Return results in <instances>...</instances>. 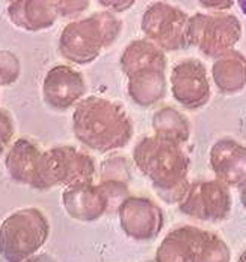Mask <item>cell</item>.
<instances>
[{
    "instance_id": "cell-1",
    "label": "cell",
    "mask_w": 246,
    "mask_h": 262,
    "mask_svg": "<svg viewBox=\"0 0 246 262\" xmlns=\"http://www.w3.org/2000/svg\"><path fill=\"white\" fill-rule=\"evenodd\" d=\"M133 123L126 110L105 97L82 99L72 113V134L85 147L109 153L126 147L133 138Z\"/></svg>"
},
{
    "instance_id": "cell-2",
    "label": "cell",
    "mask_w": 246,
    "mask_h": 262,
    "mask_svg": "<svg viewBox=\"0 0 246 262\" xmlns=\"http://www.w3.org/2000/svg\"><path fill=\"white\" fill-rule=\"evenodd\" d=\"M133 162L166 203H178L189 188V156L177 141L143 137L133 149Z\"/></svg>"
},
{
    "instance_id": "cell-3",
    "label": "cell",
    "mask_w": 246,
    "mask_h": 262,
    "mask_svg": "<svg viewBox=\"0 0 246 262\" xmlns=\"http://www.w3.org/2000/svg\"><path fill=\"white\" fill-rule=\"evenodd\" d=\"M122 29V21L112 11L95 12L91 17L68 23L59 37V53L77 66L94 62L100 53L110 47Z\"/></svg>"
},
{
    "instance_id": "cell-4",
    "label": "cell",
    "mask_w": 246,
    "mask_h": 262,
    "mask_svg": "<svg viewBox=\"0 0 246 262\" xmlns=\"http://www.w3.org/2000/svg\"><path fill=\"white\" fill-rule=\"evenodd\" d=\"M50 225L36 208H24L8 215L0 225V255L6 262H23L45 244Z\"/></svg>"
},
{
    "instance_id": "cell-5",
    "label": "cell",
    "mask_w": 246,
    "mask_h": 262,
    "mask_svg": "<svg viewBox=\"0 0 246 262\" xmlns=\"http://www.w3.org/2000/svg\"><path fill=\"white\" fill-rule=\"evenodd\" d=\"M242 38L240 20L233 14L196 12L187 21V42L204 56L216 59L234 49Z\"/></svg>"
},
{
    "instance_id": "cell-6",
    "label": "cell",
    "mask_w": 246,
    "mask_h": 262,
    "mask_svg": "<svg viewBox=\"0 0 246 262\" xmlns=\"http://www.w3.org/2000/svg\"><path fill=\"white\" fill-rule=\"evenodd\" d=\"M95 171V161L88 153L72 146H56L42 151L39 189L92 182Z\"/></svg>"
},
{
    "instance_id": "cell-7",
    "label": "cell",
    "mask_w": 246,
    "mask_h": 262,
    "mask_svg": "<svg viewBox=\"0 0 246 262\" xmlns=\"http://www.w3.org/2000/svg\"><path fill=\"white\" fill-rule=\"evenodd\" d=\"M189 15L166 2H156L146 8L141 21L143 35L165 52L183 50L187 42Z\"/></svg>"
},
{
    "instance_id": "cell-8",
    "label": "cell",
    "mask_w": 246,
    "mask_h": 262,
    "mask_svg": "<svg viewBox=\"0 0 246 262\" xmlns=\"http://www.w3.org/2000/svg\"><path fill=\"white\" fill-rule=\"evenodd\" d=\"M231 206L230 187L217 179L192 182L178 202V209L184 215L209 223L225 220L231 212Z\"/></svg>"
},
{
    "instance_id": "cell-9",
    "label": "cell",
    "mask_w": 246,
    "mask_h": 262,
    "mask_svg": "<svg viewBox=\"0 0 246 262\" xmlns=\"http://www.w3.org/2000/svg\"><path fill=\"white\" fill-rule=\"evenodd\" d=\"M169 82L177 103L189 111L201 110L210 100L211 88L207 69L198 59H183L176 64Z\"/></svg>"
},
{
    "instance_id": "cell-10",
    "label": "cell",
    "mask_w": 246,
    "mask_h": 262,
    "mask_svg": "<svg viewBox=\"0 0 246 262\" xmlns=\"http://www.w3.org/2000/svg\"><path fill=\"white\" fill-rule=\"evenodd\" d=\"M118 219L122 232L135 241H153L163 227V211L153 200L129 195L118 206Z\"/></svg>"
},
{
    "instance_id": "cell-11",
    "label": "cell",
    "mask_w": 246,
    "mask_h": 262,
    "mask_svg": "<svg viewBox=\"0 0 246 262\" xmlns=\"http://www.w3.org/2000/svg\"><path fill=\"white\" fill-rule=\"evenodd\" d=\"M86 94V82L80 72L70 66H56L42 82V99L53 111H68Z\"/></svg>"
},
{
    "instance_id": "cell-12",
    "label": "cell",
    "mask_w": 246,
    "mask_h": 262,
    "mask_svg": "<svg viewBox=\"0 0 246 262\" xmlns=\"http://www.w3.org/2000/svg\"><path fill=\"white\" fill-rule=\"evenodd\" d=\"M62 205L67 214L77 222H95L110 209L105 191L92 182H79L65 187Z\"/></svg>"
},
{
    "instance_id": "cell-13",
    "label": "cell",
    "mask_w": 246,
    "mask_h": 262,
    "mask_svg": "<svg viewBox=\"0 0 246 262\" xmlns=\"http://www.w3.org/2000/svg\"><path fill=\"white\" fill-rule=\"evenodd\" d=\"M210 168L216 179L228 187L239 188L246 182V146L231 140H217L210 149Z\"/></svg>"
},
{
    "instance_id": "cell-14",
    "label": "cell",
    "mask_w": 246,
    "mask_h": 262,
    "mask_svg": "<svg viewBox=\"0 0 246 262\" xmlns=\"http://www.w3.org/2000/svg\"><path fill=\"white\" fill-rule=\"evenodd\" d=\"M207 230L181 226L171 230L156 252V262H196Z\"/></svg>"
},
{
    "instance_id": "cell-15",
    "label": "cell",
    "mask_w": 246,
    "mask_h": 262,
    "mask_svg": "<svg viewBox=\"0 0 246 262\" xmlns=\"http://www.w3.org/2000/svg\"><path fill=\"white\" fill-rule=\"evenodd\" d=\"M42 151L31 140H17L6 153L5 167L12 181L39 189Z\"/></svg>"
},
{
    "instance_id": "cell-16",
    "label": "cell",
    "mask_w": 246,
    "mask_h": 262,
    "mask_svg": "<svg viewBox=\"0 0 246 262\" xmlns=\"http://www.w3.org/2000/svg\"><path fill=\"white\" fill-rule=\"evenodd\" d=\"M8 17L20 29L39 32L56 23L59 9L56 0H14L8 6Z\"/></svg>"
},
{
    "instance_id": "cell-17",
    "label": "cell",
    "mask_w": 246,
    "mask_h": 262,
    "mask_svg": "<svg viewBox=\"0 0 246 262\" xmlns=\"http://www.w3.org/2000/svg\"><path fill=\"white\" fill-rule=\"evenodd\" d=\"M163 69H143L127 76V93L141 108H151L166 96V76Z\"/></svg>"
},
{
    "instance_id": "cell-18",
    "label": "cell",
    "mask_w": 246,
    "mask_h": 262,
    "mask_svg": "<svg viewBox=\"0 0 246 262\" xmlns=\"http://www.w3.org/2000/svg\"><path fill=\"white\" fill-rule=\"evenodd\" d=\"M211 77L224 94H236L246 86V56L239 50H228L211 66Z\"/></svg>"
},
{
    "instance_id": "cell-19",
    "label": "cell",
    "mask_w": 246,
    "mask_h": 262,
    "mask_svg": "<svg viewBox=\"0 0 246 262\" xmlns=\"http://www.w3.org/2000/svg\"><path fill=\"white\" fill-rule=\"evenodd\" d=\"M121 70L126 76L143 69H163L166 70L168 59L165 50L148 38L135 39L126 46L119 58Z\"/></svg>"
},
{
    "instance_id": "cell-20",
    "label": "cell",
    "mask_w": 246,
    "mask_h": 262,
    "mask_svg": "<svg viewBox=\"0 0 246 262\" xmlns=\"http://www.w3.org/2000/svg\"><path fill=\"white\" fill-rule=\"evenodd\" d=\"M151 124L156 135L177 141L181 146L186 144L190 138L189 120L173 106H166L156 111L153 115Z\"/></svg>"
},
{
    "instance_id": "cell-21",
    "label": "cell",
    "mask_w": 246,
    "mask_h": 262,
    "mask_svg": "<svg viewBox=\"0 0 246 262\" xmlns=\"http://www.w3.org/2000/svg\"><path fill=\"white\" fill-rule=\"evenodd\" d=\"M231 261V252L227 246V243L217 236L216 233L209 232L206 235V239L203 243L201 253L196 262H230Z\"/></svg>"
},
{
    "instance_id": "cell-22",
    "label": "cell",
    "mask_w": 246,
    "mask_h": 262,
    "mask_svg": "<svg viewBox=\"0 0 246 262\" xmlns=\"http://www.w3.org/2000/svg\"><path fill=\"white\" fill-rule=\"evenodd\" d=\"M100 181H130V162L124 156H112L106 159L100 168Z\"/></svg>"
},
{
    "instance_id": "cell-23",
    "label": "cell",
    "mask_w": 246,
    "mask_h": 262,
    "mask_svg": "<svg viewBox=\"0 0 246 262\" xmlns=\"http://www.w3.org/2000/svg\"><path fill=\"white\" fill-rule=\"evenodd\" d=\"M21 73L20 59L9 50L0 49V86L15 83Z\"/></svg>"
},
{
    "instance_id": "cell-24",
    "label": "cell",
    "mask_w": 246,
    "mask_h": 262,
    "mask_svg": "<svg viewBox=\"0 0 246 262\" xmlns=\"http://www.w3.org/2000/svg\"><path fill=\"white\" fill-rule=\"evenodd\" d=\"M15 134V126L11 114L6 110H0V156L8 149Z\"/></svg>"
},
{
    "instance_id": "cell-25",
    "label": "cell",
    "mask_w": 246,
    "mask_h": 262,
    "mask_svg": "<svg viewBox=\"0 0 246 262\" xmlns=\"http://www.w3.org/2000/svg\"><path fill=\"white\" fill-rule=\"evenodd\" d=\"M56 5L59 15L65 18H76L88 9L89 0H56Z\"/></svg>"
},
{
    "instance_id": "cell-26",
    "label": "cell",
    "mask_w": 246,
    "mask_h": 262,
    "mask_svg": "<svg viewBox=\"0 0 246 262\" xmlns=\"http://www.w3.org/2000/svg\"><path fill=\"white\" fill-rule=\"evenodd\" d=\"M99 3L103 8H106L107 11H112L115 14H121V12L129 11L136 3V0H99Z\"/></svg>"
},
{
    "instance_id": "cell-27",
    "label": "cell",
    "mask_w": 246,
    "mask_h": 262,
    "mask_svg": "<svg viewBox=\"0 0 246 262\" xmlns=\"http://www.w3.org/2000/svg\"><path fill=\"white\" fill-rule=\"evenodd\" d=\"M201 6L211 11H227L233 8L234 0H198Z\"/></svg>"
},
{
    "instance_id": "cell-28",
    "label": "cell",
    "mask_w": 246,
    "mask_h": 262,
    "mask_svg": "<svg viewBox=\"0 0 246 262\" xmlns=\"http://www.w3.org/2000/svg\"><path fill=\"white\" fill-rule=\"evenodd\" d=\"M23 262H56L48 253H39V255H34V256H31L29 259H26V261Z\"/></svg>"
},
{
    "instance_id": "cell-29",
    "label": "cell",
    "mask_w": 246,
    "mask_h": 262,
    "mask_svg": "<svg viewBox=\"0 0 246 262\" xmlns=\"http://www.w3.org/2000/svg\"><path fill=\"white\" fill-rule=\"evenodd\" d=\"M239 194H240V202H242L243 208L246 209V182L239 187Z\"/></svg>"
},
{
    "instance_id": "cell-30",
    "label": "cell",
    "mask_w": 246,
    "mask_h": 262,
    "mask_svg": "<svg viewBox=\"0 0 246 262\" xmlns=\"http://www.w3.org/2000/svg\"><path fill=\"white\" fill-rule=\"evenodd\" d=\"M237 3H239V8H240V11L245 14V17H246V0H237Z\"/></svg>"
},
{
    "instance_id": "cell-31",
    "label": "cell",
    "mask_w": 246,
    "mask_h": 262,
    "mask_svg": "<svg viewBox=\"0 0 246 262\" xmlns=\"http://www.w3.org/2000/svg\"><path fill=\"white\" fill-rule=\"evenodd\" d=\"M239 262H246V249L243 250V253L240 255V258H239Z\"/></svg>"
},
{
    "instance_id": "cell-32",
    "label": "cell",
    "mask_w": 246,
    "mask_h": 262,
    "mask_svg": "<svg viewBox=\"0 0 246 262\" xmlns=\"http://www.w3.org/2000/svg\"><path fill=\"white\" fill-rule=\"evenodd\" d=\"M3 2H9V3H11V2H14V0H3Z\"/></svg>"
},
{
    "instance_id": "cell-33",
    "label": "cell",
    "mask_w": 246,
    "mask_h": 262,
    "mask_svg": "<svg viewBox=\"0 0 246 262\" xmlns=\"http://www.w3.org/2000/svg\"><path fill=\"white\" fill-rule=\"evenodd\" d=\"M143 262H156V261H143Z\"/></svg>"
}]
</instances>
